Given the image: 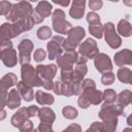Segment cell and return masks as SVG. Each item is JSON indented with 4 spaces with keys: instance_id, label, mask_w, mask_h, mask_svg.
<instances>
[{
    "instance_id": "1",
    "label": "cell",
    "mask_w": 132,
    "mask_h": 132,
    "mask_svg": "<svg viewBox=\"0 0 132 132\" xmlns=\"http://www.w3.org/2000/svg\"><path fill=\"white\" fill-rule=\"evenodd\" d=\"M33 13V7L28 1H20L18 3H13L9 12L5 15V19L9 23H15L19 20L31 16Z\"/></svg>"
},
{
    "instance_id": "2",
    "label": "cell",
    "mask_w": 132,
    "mask_h": 132,
    "mask_svg": "<svg viewBox=\"0 0 132 132\" xmlns=\"http://www.w3.org/2000/svg\"><path fill=\"white\" fill-rule=\"evenodd\" d=\"M52 22L54 31L59 34L67 35L69 30L72 28L71 23L65 20V12L60 8H56L52 12Z\"/></svg>"
},
{
    "instance_id": "3",
    "label": "cell",
    "mask_w": 132,
    "mask_h": 132,
    "mask_svg": "<svg viewBox=\"0 0 132 132\" xmlns=\"http://www.w3.org/2000/svg\"><path fill=\"white\" fill-rule=\"evenodd\" d=\"M21 79H22L21 81L29 88L41 87V85H42L41 79L36 74L35 68L31 64L22 65V67H21Z\"/></svg>"
},
{
    "instance_id": "4",
    "label": "cell",
    "mask_w": 132,
    "mask_h": 132,
    "mask_svg": "<svg viewBox=\"0 0 132 132\" xmlns=\"http://www.w3.org/2000/svg\"><path fill=\"white\" fill-rule=\"evenodd\" d=\"M103 35L105 42L113 50L119 48L122 45V38L121 36L117 33L116 27L113 23L111 22H106L103 25Z\"/></svg>"
},
{
    "instance_id": "5",
    "label": "cell",
    "mask_w": 132,
    "mask_h": 132,
    "mask_svg": "<svg viewBox=\"0 0 132 132\" xmlns=\"http://www.w3.org/2000/svg\"><path fill=\"white\" fill-rule=\"evenodd\" d=\"M33 48H34V43L31 39L25 38V39L21 40V42L18 45V50H19L18 60L21 65L30 64L31 53L33 52Z\"/></svg>"
},
{
    "instance_id": "6",
    "label": "cell",
    "mask_w": 132,
    "mask_h": 132,
    "mask_svg": "<svg viewBox=\"0 0 132 132\" xmlns=\"http://www.w3.org/2000/svg\"><path fill=\"white\" fill-rule=\"evenodd\" d=\"M122 114H123V108H121L117 103H105V102L101 105V108L98 112V116L102 121L111 120Z\"/></svg>"
},
{
    "instance_id": "7",
    "label": "cell",
    "mask_w": 132,
    "mask_h": 132,
    "mask_svg": "<svg viewBox=\"0 0 132 132\" xmlns=\"http://www.w3.org/2000/svg\"><path fill=\"white\" fill-rule=\"evenodd\" d=\"M78 55H81L89 59H94L99 54V48L97 46V42L93 38H87L82 43L78 45Z\"/></svg>"
},
{
    "instance_id": "8",
    "label": "cell",
    "mask_w": 132,
    "mask_h": 132,
    "mask_svg": "<svg viewBox=\"0 0 132 132\" xmlns=\"http://www.w3.org/2000/svg\"><path fill=\"white\" fill-rule=\"evenodd\" d=\"M94 65H95V68L97 69V71L102 74L106 73V72H111L112 68H113L112 62H111L109 56L104 53H99L94 58Z\"/></svg>"
},
{
    "instance_id": "9",
    "label": "cell",
    "mask_w": 132,
    "mask_h": 132,
    "mask_svg": "<svg viewBox=\"0 0 132 132\" xmlns=\"http://www.w3.org/2000/svg\"><path fill=\"white\" fill-rule=\"evenodd\" d=\"M77 52H65V54H62L59 56L57 60V66L61 70L66 69H73V66L77 59Z\"/></svg>"
},
{
    "instance_id": "10",
    "label": "cell",
    "mask_w": 132,
    "mask_h": 132,
    "mask_svg": "<svg viewBox=\"0 0 132 132\" xmlns=\"http://www.w3.org/2000/svg\"><path fill=\"white\" fill-rule=\"evenodd\" d=\"M22 33V30L15 23H3L0 26V36L3 40H10Z\"/></svg>"
},
{
    "instance_id": "11",
    "label": "cell",
    "mask_w": 132,
    "mask_h": 132,
    "mask_svg": "<svg viewBox=\"0 0 132 132\" xmlns=\"http://www.w3.org/2000/svg\"><path fill=\"white\" fill-rule=\"evenodd\" d=\"M57 69L58 68H57V66L55 64H48V65L38 64L35 67L36 74L41 79V81L43 79H51V80H53V78L57 74Z\"/></svg>"
},
{
    "instance_id": "12",
    "label": "cell",
    "mask_w": 132,
    "mask_h": 132,
    "mask_svg": "<svg viewBox=\"0 0 132 132\" xmlns=\"http://www.w3.org/2000/svg\"><path fill=\"white\" fill-rule=\"evenodd\" d=\"M113 62L116 66L124 67L125 65L132 64V52L129 48H124L120 52H117L113 56Z\"/></svg>"
},
{
    "instance_id": "13",
    "label": "cell",
    "mask_w": 132,
    "mask_h": 132,
    "mask_svg": "<svg viewBox=\"0 0 132 132\" xmlns=\"http://www.w3.org/2000/svg\"><path fill=\"white\" fill-rule=\"evenodd\" d=\"M0 60L3 62L4 66H6L8 68L14 67L16 65V63L19 62L16 51L13 47L9 48V50L0 51Z\"/></svg>"
},
{
    "instance_id": "14",
    "label": "cell",
    "mask_w": 132,
    "mask_h": 132,
    "mask_svg": "<svg viewBox=\"0 0 132 132\" xmlns=\"http://www.w3.org/2000/svg\"><path fill=\"white\" fill-rule=\"evenodd\" d=\"M86 9V1L85 0H74L71 3V7L69 9V15L72 19L79 20L84 16Z\"/></svg>"
},
{
    "instance_id": "15",
    "label": "cell",
    "mask_w": 132,
    "mask_h": 132,
    "mask_svg": "<svg viewBox=\"0 0 132 132\" xmlns=\"http://www.w3.org/2000/svg\"><path fill=\"white\" fill-rule=\"evenodd\" d=\"M18 84V77L13 72H8L0 79V94L7 93V90Z\"/></svg>"
},
{
    "instance_id": "16",
    "label": "cell",
    "mask_w": 132,
    "mask_h": 132,
    "mask_svg": "<svg viewBox=\"0 0 132 132\" xmlns=\"http://www.w3.org/2000/svg\"><path fill=\"white\" fill-rule=\"evenodd\" d=\"M81 94L88 99L90 104L92 105H99L102 102V92L97 89H87L82 90Z\"/></svg>"
},
{
    "instance_id": "17",
    "label": "cell",
    "mask_w": 132,
    "mask_h": 132,
    "mask_svg": "<svg viewBox=\"0 0 132 132\" xmlns=\"http://www.w3.org/2000/svg\"><path fill=\"white\" fill-rule=\"evenodd\" d=\"M29 120V114L27 111V107H20L16 112H14L10 119V124L14 128H20V126L25 122Z\"/></svg>"
},
{
    "instance_id": "18",
    "label": "cell",
    "mask_w": 132,
    "mask_h": 132,
    "mask_svg": "<svg viewBox=\"0 0 132 132\" xmlns=\"http://www.w3.org/2000/svg\"><path fill=\"white\" fill-rule=\"evenodd\" d=\"M87 73H88V67L86 64H75V67L73 68V75H72L71 84L73 85L81 84Z\"/></svg>"
},
{
    "instance_id": "19",
    "label": "cell",
    "mask_w": 132,
    "mask_h": 132,
    "mask_svg": "<svg viewBox=\"0 0 132 132\" xmlns=\"http://www.w3.org/2000/svg\"><path fill=\"white\" fill-rule=\"evenodd\" d=\"M22 101V97L16 89H11L8 94H7V99H6V106L9 109H15L20 107Z\"/></svg>"
},
{
    "instance_id": "20",
    "label": "cell",
    "mask_w": 132,
    "mask_h": 132,
    "mask_svg": "<svg viewBox=\"0 0 132 132\" xmlns=\"http://www.w3.org/2000/svg\"><path fill=\"white\" fill-rule=\"evenodd\" d=\"M37 116L39 118L40 123H46V124H51L52 125L56 120L55 111L51 107H47V106L39 108V111H38Z\"/></svg>"
},
{
    "instance_id": "21",
    "label": "cell",
    "mask_w": 132,
    "mask_h": 132,
    "mask_svg": "<svg viewBox=\"0 0 132 132\" xmlns=\"http://www.w3.org/2000/svg\"><path fill=\"white\" fill-rule=\"evenodd\" d=\"M34 98H35L36 102L40 105H52L55 102V98L52 94L45 93L41 90H38V91L35 92Z\"/></svg>"
},
{
    "instance_id": "22",
    "label": "cell",
    "mask_w": 132,
    "mask_h": 132,
    "mask_svg": "<svg viewBox=\"0 0 132 132\" xmlns=\"http://www.w3.org/2000/svg\"><path fill=\"white\" fill-rule=\"evenodd\" d=\"M41 18L45 19L47 16L52 15L53 12V5L47 1H40L37 3V6L34 9Z\"/></svg>"
},
{
    "instance_id": "23",
    "label": "cell",
    "mask_w": 132,
    "mask_h": 132,
    "mask_svg": "<svg viewBox=\"0 0 132 132\" xmlns=\"http://www.w3.org/2000/svg\"><path fill=\"white\" fill-rule=\"evenodd\" d=\"M16 90L19 91L22 99H24L25 101L30 102L31 100H33V98H34L33 88H29V87L25 86L22 81H18V84H16Z\"/></svg>"
},
{
    "instance_id": "24",
    "label": "cell",
    "mask_w": 132,
    "mask_h": 132,
    "mask_svg": "<svg viewBox=\"0 0 132 132\" xmlns=\"http://www.w3.org/2000/svg\"><path fill=\"white\" fill-rule=\"evenodd\" d=\"M86 36V31L82 27L80 26H76V27H72L69 32L67 33V38L71 39L77 43L80 44V41L82 40V38Z\"/></svg>"
},
{
    "instance_id": "25",
    "label": "cell",
    "mask_w": 132,
    "mask_h": 132,
    "mask_svg": "<svg viewBox=\"0 0 132 132\" xmlns=\"http://www.w3.org/2000/svg\"><path fill=\"white\" fill-rule=\"evenodd\" d=\"M46 50H47V55H48L50 60H55L63 54L62 46H60L58 43H56L53 40H50L46 43Z\"/></svg>"
},
{
    "instance_id": "26",
    "label": "cell",
    "mask_w": 132,
    "mask_h": 132,
    "mask_svg": "<svg viewBox=\"0 0 132 132\" xmlns=\"http://www.w3.org/2000/svg\"><path fill=\"white\" fill-rule=\"evenodd\" d=\"M132 101V92L130 90H124L117 95V104L124 109Z\"/></svg>"
},
{
    "instance_id": "27",
    "label": "cell",
    "mask_w": 132,
    "mask_h": 132,
    "mask_svg": "<svg viewBox=\"0 0 132 132\" xmlns=\"http://www.w3.org/2000/svg\"><path fill=\"white\" fill-rule=\"evenodd\" d=\"M117 30H118L117 33H119L120 35H122V36H124V37H130V36L132 35V26H131V24H130L127 20H125V19L121 20V21L118 23Z\"/></svg>"
},
{
    "instance_id": "28",
    "label": "cell",
    "mask_w": 132,
    "mask_h": 132,
    "mask_svg": "<svg viewBox=\"0 0 132 132\" xmlns=\"http://www.w3.org/2000/svg\"><path fill=\"white\" fill-rule=\"evenodd\" d=\"M117 76L123 84H132V71L128 67H120L117 71Z\"/></svg>"
},
{
    "instance_id": "29",
    "label": "cell",
    "mask_w": 132,
    "mask_h": 132,
    "mask_svg": "<svg viewBox=\"0 0 132 132\" xmlns=\"http://www.w3.org/2000/svg\"><path fill=\"white\" fill-rule=\"evenodd\" d=\"M62 114L65 119H68V120H74L77 118L78 116V111L75 107L71 106V105H66L63 107L62 109Z\"/></svg>"
},
{
    "instance_id": "30",
    "label": "cell",
    "mask_w": 132,
    "mask_h": 132,
    "mask_svg": "<svg viewBox=\"0 0 132 132\" xmlns=\"http://www.w3.org/2000/svg\"><path fill=\"white\" fill-rule=\"evenodd\" d=\"M89 32L91 33L92 36H94L95 38H102L103 36V25L100 23L98 24H94V25H89Z\"/></svg>"
},
{
    "instance_id": "31",
    "label": "cell",
    "mask_w": 132,
    "mask_h": 132,
    "mask_svg": "<svg viewBox=\"0 0 132 132\" xmlns=\"http://www.w3.org/2000/svg\"><path fill=\"white\" fill-rule=\"evenodd\" d=\"M118 127V118L102 121V129L103 132H116Z\"/></svg>"
},
{
    "instance_id": "32",
    "label": "cell",
    "mask_w": 132,
    "mask_h": 132,
    "mask_svg": "<svg viewBox=\"0 0 132 132\" xmlns=\"http://www.w3.org/2000/svg\"><path fill=\"white\" fill-rule=\"evenodd\" d=\"M36 35L40 40L50 39L52 37V29L48 26H41V27L38 28V30L36 32Z\"/></svg>"
},
{
    "instance_id": "33",
    "label": "cell",
    "mask_w": 132,
    "mask_h": 132,
    "mask_svg": "<svg viewBox=\"0 0 132 132\" xmlns=\"http://www.w3.org/2000/svg\"><path fill=\"white\" fill-rule=\"evenodd\" d=\"M117 93L112 89H106L102 93V99L105 103H114L117 100Z\"/></svg>"
},
{
    "instance_id": "34",
    "label": "cell",
    "mask_w": 132,
    "mask_h": 132,
    "mask_svg": "<svg viewBox=\"0 0 132 132\" xmlns=\"http://www.w3.org/2000/svg\"><path fill=\"white\" fill-rule=\"evenodd\" d=\"M78 45H79V43H77L71 39L65 38V41L62 45V48L65 52H75V50L78 47Z\"/></svg>"
},
{
    "instance_id": "35",
    "label": "cell",
    "mask_w": 132,
    "mask_h": 132,
    "mask_svg": "<svg viewBox=\"0 0 132 132\" xmlns=\"http://www.w3.org/2000/svg\"><path fill=\"white\" fill-rule=\"evenodd\" d=\"M73 75V69L61 70V81L64 84H71Z\"/></svg>"
},
{
    "instance_id": "36",
    "label": "cell",
    "mask_w": 132,
    "mask_h": 132,
    "mask_svg": "<svg viewBox=\"0 0 132 132\" xmlns=\"http://www.w3.org/2000/svg\"><path fill=\"white\" fill-rule=\"evenodd\" d=\"M114 79H116V76H114V73H112V71L111 72L103 73L102 76H101V82L104 86L112 85L114 82Z\"/></svg>"
},
{
    "instance_id": "37",
    "label": "cell",
    "mask_w": 132,
    "mask_h": 132,
    "mask_svg": "<svg viewBox=\"0 0 132 132\" xmlns=\"http://www.w3.org/2000/svg\"><path fill=\"white\" fill-rule=\"evenodd\" d=\"M86 20L89 23V25H94V24L100 23V16H99V14H97L94 11L88 12L87 13V16H86Z\"/></svg>"
},
{
    "instance_id": "38",
    "label": "cell",
    "mask_w": 132,
    "mask_h": 132,
    "mask_svg": "<svg viewBox=\"0 0 132 132\" xmlns=\"http://www.w3.org/2000/svg\"><path fill=\"white\" fill-rule=\"evenodd\" d=\"M46 58V52L43 50V48H37V50H35V52H34V54H33V59H34V61H36V62H42L44 59Z\"/></svg>"
},
{
    "instance_id": "39",
    "label": "cell",
    "mask_w": 132,
    "mask_h": 132,
    "mask_svg": "<svg viewBox=\"0 0 132 132\" xmlns=\"http://www.w3.org/2000/svg\"><path fill=\"white\" fill-rule=\"evenodd\" d=\"M12 3L9 1H0V15H6L10 8H11Z\"/></svg>"
},
{
    "instance_id": "40",
    "label": "cell",
    "mask_w": 132,
    "mask_h": 132,
    "mask_svg": "<svg viewBox=\"0 0 132 132\" xmlns=\"http://www.w3.org/2000/svg\"><path fill=\"white\" fill-rule=\"evenodd\" d=\"M62 95L66 97L73 96V88L71 84H64L62 82Z\"/></svg>"
},
{
    "instance_id": "41",
    "label": "cell",
    "mask_w": 132,
    "mask_h": 132,
    "mask_svg": "<svg viewBox=\"0 0 132 132\" xmlns=\"http://www.w3.org/2000/svg\"><path fill=\"white\" fill-rule=\"evenodd\" d=\"M86 132H103L102 129V122H94L91 126L86 130Z\"/></svg>"
},
{
    "instance_id": "42",
    "label": "cell",
    "mask_w": 132,
    "mask_h": 132,
    "mask_svg": "<svg viewBox=\"0 0 132 132\" xmlns=\"http://www.w3.org/2000/svg\"><path fill=\"white\" fill-rule=\"evenodd\" d=\"M103 6V2L102 0H90L89 1V7L95 12L96 10L101 9Z\"/></svg>"
},
{
    "instance_id": "43",
    "label": "cell",
    "mask_w": 132,
    "mask_h": 132,
    "mask_svg": "<svg viewBox=\"0 0 132 132\" xmlns=\"http://www.w3.org/2000/svg\"><path fill=\"white\" fill-rule=\"evenodd\" d=\"M87 89H96V84L91 78H85L81 82V91Z\"/></svg>"
},
{
    "instance_id": "44",
    "label": "cell",
    "mask_w": 132,
    "mask_h": 132,
    "mask_svg": "<svg viewBox=\"0 0 132 132\" xmlns=\"http://www.w3.org/2000/svg\"><path fill=\"white\" fill-rule=\"evenodd\" d=\"M77 104H78V106L80 107V108H84V109H86V108H88V107H90V102L88 101V99L82 95V94H80L79 96H78V99H77Z\"/></svg>"
},
{
    "instance_id": "45",
    "label": "cell",
    "mask_w": 132,
    "mask_h": 132,
    "mask_svg": "<svg viewBox=\"0 0 132 132\" xmlns=\"http://www.w3.org/2000/svg\"><path fill=\"white\" fill-rule=\"evenodd\" d=\"M34 127H33V122L32 121H30V120H27V121H25L21 126H20V131L21 132H28V131H30V130H32Z\"/></svg>"
},
{
    "instance_id": "46",
    "label": "cell",
    "mask_w": 132,
    "mask_h": 132,
    "mask_svg": "<svg viewBox=\"0 0 132 132\" xmlns=\"http://www.w3.org/2000/svg\"><path fill=\"white\" fill-rule=\"evenodd\" d=\"M37 132H55V131L53 130V127L51 124L40 123L37 127Z\"/></svg>"
},
{
    "instance_id": "47",
    "label": "cell",
    "mask_w": 132,
    "mask_h": 132,
    "mask_svg": "<svg viewBox=\"0 0 132 132\" xmlns=\"http://www.w3.org/2000/svg\"><path fill=\"white\" fill-rule=\"evenodd\" d=\"M62 132H81V127H80V125L73 123V124H70L69 126H67Z\"/></svg>"
},
{
    "instance_id": "48",
    "label": "cell",
    "mask_w": 132,
    "mask_h": 132,
    "mask_svg": "<svg viewBox=\"0 0 132 132\" xmlns=\"http://www.w3.org/2000/svg\"><path fill=\"white\" fill-rule=\"evenodd\" d=\"M53 91L56 95L60 96L62 95V81L61 80H56L54 81V85H53Z\"/></svg>"
},
{
    "instance_id": "49",
    "label": "cell",
    "mask_w": 132,
    "mask_h": 132,
    "mask_svg": "<svg viewBox=\"0 0 132 132\" xmlns=\"http://www.w3.org/2000/svg\"><path fill=\"white\" fill-rule=\"evenodd\" d=\"M27 111H28V114H29V118L31 117H35L38 114V111H39V108L37 105H30L27 107Z\"/></svg>"
},
{
    "instance_id": "50",
    "label": "cell",
    "mask_w": 132,
    "mask_h": 132,
    "mask_svg": "<svg viewBox=\"0 0 132 132\" xmlns=\"http://www.w3.org/2000/svg\"><path fill=\"white\" fill-rule=\"evenodd\" d=\"M53 85H54V81H53V80H51V79H43L41 87H42L44 90L51 91V90H53Z\"/></svg>"
},
{
    "instance_id": "51",
    "label": "cell",
    "mask_w": 132,
    "mask_h": 132,
    "mask_svg": "<svg viewBox=\"0 0 132 132\" xmlns=\"http://www.w3.org/2000/svg\"><path fill=\"white\" fill-rule=\"evenodd\" d=\"M7 93H1L0 94V110H3L6 106V99H7Z\"/></svg>"
},
{
    "instance_id": "52",
    "label": "cell",
    "mask_w": 132,
    "mask_h": 132,
    "mask_svg": "<svg viewBox=\"0 0 132 132\" xmlns=\"http://www.w3.org/2000/svg\"><path fill=\"white\" fill-rule=\"evenodd\" d=\"M31 16H32V20H33V22H34L35 25H37V24H41V23L43 22V20H44V19L41 18L35 10H33V13H32Z\"/></svg>"
},
{
    "instance_id": "53",
    "label": "cell",
    "mask_w": 132,
    "mask_h": 132,
    "mask_svg": "<svg viewBox=\"0 0 132 132\" xmlns=\"http://www.w3.org/2000/svg\"><path fill=\"white\" fill-rule=\"evenodd\" d=\"M9 48H12V42L10 40H4L0 45V51L9 50Z\"/></svg>"
},
{
    "instance_id": "54",
    "label": "cell",
    "mask_w": 132,
    "mask_h": 132,
    "mask_svg": "<svg viewBox=\"0 0 132 132\" xmlns=\"http://www.w3.org/2000/svg\"><path fill=\"white\" fill-rule=\"evenodd\" d=\"M52 40L55 41L56 43H58L60 46H62L63 43H64V41H65V38L63 36H61V35H55V36L52 37Z\"/></svg>"
},
{
    "instance_id": "55",
    "label": "cell",
    "mask_w": 132,
    "mask_h": 132,
    "mask_svg": "<svg viewBox=\"0 0 132 132\" xmlns=\"http://www.w3.org/2000/svg\"><path fill=\"white\" fill-rule=\"evenodd\" d=\"M77 54H78V53H77ZM87 62H88V59H87L86 57H84V56H81V55H78L75 64H86Z\"/></svg>"
},
{
    "instance_id": "56",
    "label": "cell",
    "mask_w": 132,
    "mask_h": 132,
    "mask_svg": "<svg viewBox=\"0 0 132 132\" xmlns=\"http://www.w3.org/2000/svg\"><path fill=\"white\" fill-rule=\"evenodd\" d=\"M6 116H7V113H6V111L4 109L3 110H0V121L5 120L6 119Z\"/></svg>"
},
{
    "instance_id": "57",
    "label": "cell",
    "mask_w": 132,
    "mask_h": 132,
    "mask_svg": "<svg viewBox=\"0 0 132 132\" xmlns=\"http://www.w3.org/2000/svg\"><path fill=\"white\" fill-rule=\"evenodd\" d=\"M54 3H57L58 5H62V6H67L70 3V1H66V2H57V1H54Z\"/></svg>"
},
{
    "instance_id": "58",
    "label": "cell",
    "mask_w": 132,
    "mask_h": 132,
    "mask_svg": "<svg viewBox=\"0 0 132 132\" xmlns=\"http://www.w3.org/2000/svg\"><path fill=\"white\" fill-rule=\"evenodd\" d=\"M122 132H132V129H131L130 127H127V128H125Z\"/></svg>"
},
{
    "instance_id": "59",
    "label": "cell",
    "mask_w": 132,
    "mask_h": 132,
    "mask_svg": "<svg viewBox=\"0 0 132 132\" xmlns=\"http://www.w3.org/2000/svg\"><path fill=\"white\" fill-rule=\"evenodd\" d=\"M130 116H131V114H130ZM130 116L128 117V120H127V121H128V125H129V126H131V125H132V124H131V122H130Z\"/></svg>"
},
{
    "instance_id": "60",
    "label": "cell",
    "mask_w": 132,
    "mask_h": 132,
    "mask_svg": "<svg viewBox=\"0 0 132 132\" xmlns=\"http://www.w3.org/2000/svg\"><path fill=\"white\" fill-rule=\"evenodd\" d=\"M28 132H37V129H32V130H30V131H28Z\"/></svg>"
},
{
    "instance_id": "61",
    "label": "cell",
    "mask_w": 132,
    "mask_h": 132,
    "mask_svg": "<svg viewBox=\"0 0 132 132\" xmlns=\"http://www.w3.org/2000/svg\"><path fill=\"white\" fill-rule=\"evenodd\" d=\"M3 41H4V40H3V39H2V37H1V36H0V45H1V43H2V42H3Z\"/></svg>"
}]
</instances>
